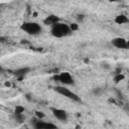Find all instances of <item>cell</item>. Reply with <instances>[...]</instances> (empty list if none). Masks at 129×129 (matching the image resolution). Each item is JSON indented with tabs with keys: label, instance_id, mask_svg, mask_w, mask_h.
Returning <instances> with one entry per match:
<instances>
[{
	"label": "cell",
	"instance_id": "obj_18",
	"mask_svg": "<svg viewBox=\"0 0 129 129\" xmlns=\"http://www.w3.org/2000/svg\"><path fill=\"white\" fill-rule=\"evenodd\" d=\"M0 72H3V69H2V67H0Z\"/></svg>",
	"mask_w": 129,
	"mask_h": 129
},
{
	"label": "cell",
	"instance_id": "obj_6",
	"mask_svg": "<svg viewBox=\"0 0 129 129\" xmlns=\"http://www.w3.org/2000/svg\"><path fill=\"white\" fill-rule=\"evenodd\" d=\"M112 44L115 47L120 48V49H127L128 46H129L128 41L125 38H123V37H115V38H113Z\"/></svg>",
	"mask_w": 129,
	"mask_h": 129
},
{
	"label": "cell",
	"instance_id": "obj_17",
	"mask_svg": "<svg viewBox=\"0 0 129 129\" xmlns=\"http://www.w3.org/2000/svg\"><path fill=\"white\" fill-rule=\"evenodd\" d=\"M35 115H36V118H37V119H42V118L44 117V114H43L42 112H39V111H37V112L35 113Z\"/></svg>",
	"mask_w": 129,
	"mask_h": 129
},
{
	"label": "cell",
	"instance_id": "obj_15",
	"mask_svg": "<svg viewBox=\"0 0 129 129\" xmlns=\"http://www.w3.org/2000/svg\"><path fill=\"white\" fill-rule=\"evenodd\" d=\"M70 26V28H71V30H72V32L73 31H76V30H78L79 29V25L77 24V23H72L71 25H69Z\"/></svg>",
	"mask_w": 129,
	"mask_h": 129
},
{
	"label": "cell",
	"instance_id": "obj_5",
	"mask_svg": "<svg viewBox=\"0 0 129 129\" xmlns=\"http://www.w3.org/2000/svg\"><path fill=\"white\" fill-rule=\"evenodd\" d=\"M33 129H56V126L50 122H44L41 119L35 118L33 121H31Z\"/></svg>",
	"mask_w": 129,
	"mask_h": 129
},
{
	"label": "cell",
	"instance_id": "obj_16",
	"mask_svg": "<svg viewBox=\"0 0 129 129\" xmlns=\"http://www.w3.org/2000/svg\"><path fill=\"white\" fill-rule=\"evenodd\" d=\"M102 92H103V90H102L101 88H95V89L93 90V93H94L95 95H101Z\"/></svg>",
	"mask_w": 129,
	"mask_h": 129
},
{
	"label": "cell",
	"instance_id": "obj_13",
	"mask_svg": "<svg viewBox=\"0 0 129 129\" xmlns=\"http://www.w3.org/2000/svg\"><path fill=\"white\" fill-rule=\"evenodd\" d=\"M124 78H125V77H124L123 74H121V73H120V74H116V76L114 77V82H115L116 84H118V83H120L121 81H123Z\"/></svg>",
	"mask_w": 129,
	"mask_h": 129
},
{
	"label": "cell",
	"instance_id": "obj_14",
	"mask_svg": "<svg viewBox=\"0 0 129 129\" xmlns=\"http://www.w3.org/2000/svg\"><path fill=\"white\" fill-rule=\"evenodd\" d=\"M101 67H102V69H104V70H110V69H111L110 63L107 62V61H102V62H101Z\"/></svg>",
	"mask_w": 129,
	"mask_h": 129
},
{
	"label": "cell",
	"instance_id": "obj_4",
	"mask_svg": "<svg viewBox=\"0 0 129 129\" xmlns=\"http://www.w3.org/2000/svg\"><path fill=\"white\" fill-rule=\"evenodd\" d=\"M54 90H55L58 94H60L61 96H64L66 98H69V99H71V100H73V101H76V102H81V98H80L77 94H75L74 92H72L71 90H69L68 88H66V87H63V86L55 87Z\"/></svg>",
	"mask_w": 129,
	"mask_h": 129
},
{
	"label": "cell",
	"instance_id": "obj_10",
	"mask_svg": "<svg viewBox=\"0 0 129 129\" xmlns=\"http://www.w3.org/2000/svg\"><path fill=\"white\" fill-rule=\"evenodd\" d=\"M114 21L117 24H124V23H128L129 22V18L124 14H119V15H117L115 17Z\"/></svg>",
	"mask_w": 129,
	"mask_h": 129
},
{
	"label": "cell",
	"instance_id": "obj_3",
	"mask_svg": "<svg viewBox=\"0 0 129 129\" xmlns=\"http://www.w3.org/2000/svg\"><path fill=\"white\" fill-rule=\"evenodd\" d=\"M52 79H53L55 82L57 81V82L61 83V84L64 85V86H72V85L75 84L74 78L72 77V75H71L69 72H62V73H60V74H58V75H55V76H53Z\"/></svg>",
	"mask_w": 129,
	"mask_h": 129
},
{
	"label": "cell",
	"instance_id": "obj_12",
	"mask_svg": "<svg viewBox=\"0 0 129 129\" xmlns=\"http://www.w3.org/2000/svg\"><path fill=\"white\" fill-rule=\"evenodd\" d=\"M24 111H25V109H24L23 106L17 105V106L15 107V109H14V114H23Z\"/></svg>",
	"mask_w": 129,
	"mask_h": 129
},
{
	"label": "cell",
	"instance_id": "obj_7",
	"mask_svg": "<svg viewBox=\"0 0 129 129\" xmlns=\"http://www.w3.org/2000/svg\"><path fill=\"white\" fill-rule=\"evenodd\" d=\"M52 114L60 122H67V120H68V113L63 109H58V108L55 109L54 108V109H52Z\"/></svg>",
	"mask_w": 129,
	"mask_h": 129
},
{
	"label": "cell",
	"instance_id": "obj_9",
	"mask_svg": "<svg viewBox=\"0 0 129 129\" xmlns=\"http://www.w3.org/2000/svg\"><path fill=\"white\" fill-rule=\"evenodd\" d=\"M29 72H30V68H28V67H23V68L16 69V70L13 72V74H14L16 77H18L19 79H21V78H23L25 75H27Z\"/></svg>",
	"mask_w": 129,
	"mask_h": 129
},
{
	"label": "cell",
	"instance_id": "obj_8",
	"mask_svg": "<svg viewBox=\"0 0 129 129\" xmlns=\"http://www.w3.org/2000/svg\"><path fill=\"white\" fill-rule=\"evenodd\" d=\"M57 22H59V19L56 15H48L43 19V23L45 25H49V26H52Z\"/></svg>",
	"mask_w": 129,
	"mask_h": 129
},
{
	"label": "cell",
	"instance_id": "obj_1",
	"mask_svg": "<svg viewBox=\"0 0 129 129\" xmlns=\"http://www.w3.org/2000/svg\"><path fill=\"white\" fill-rule=\"evenodd\" d=\"M50 33L52 36L56 37V38H62L66 36H69L72 34V30L70 28V26L66 23H61V22H57L54 25L51 26L50 28Z\"/></svg>",
	"mask_w": 129,
	"mask_h": 129
},
{
	"label": "cell",
	"instance_id": "obj_11",
	"mask_svg": "<svg viewBox=\"0 0 129 129\" xmlns=\"http://www.w3.org/2000/svg\"><path fill=\"white\" fill-rule=\"evenodd\" d=\"M14 119L16 122L22 123L25 120V116H24V114H14Z\"/></svg>",
	"mask_w": 129,
	"mask_h": 129
},
{
	"label": "cell",
	"instance_id": "obj_2",
	"mask_svg": "<svg viewBox=\"0 0 129 129\" xmlns=\"http://www.w3.org/2000/svg\"><path fill=\"white\" fill-rule=\"evenodd\" d=\"M20 28L24 32H26L27 34H29V35H37L42 30L40 24H38L37 22H32V21L22 23L21 26H20Z\"/></svg>",
	"mask_w": 129,
	"mask_h": 129
}]
</instances>
